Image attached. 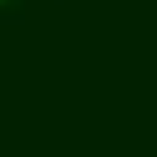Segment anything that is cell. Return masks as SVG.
<instances>
[{
    "label": "cell",
    "instance_id": "cell-1",
    "mask_svg": "<svg viewBox=\"0 0 157 157\" xmlns=\"http://www.w3.org/2000/svg\"><path fill=\"white\" fill-rule=\"evenodd\" d=\"M25 15V0H0V20L10 25V20H20Z\"/></svg>",
    "mask_w": 157,
    "mask_h": 157
},
{
    "label": "cell",
    "instance_id": "cell-2",
    "mask_svg": "<svg viewBox=\"0 0 157 157\" xmlns=\"http://www.w3.org/2000/svg\"><path fill=\"white\" fill-rule=\"evenodd\" d=\"M54 5H69V0H54Z\"/></svg>",
    "mask_w": 157,
    "mask_h": 157
}]
</instances>
